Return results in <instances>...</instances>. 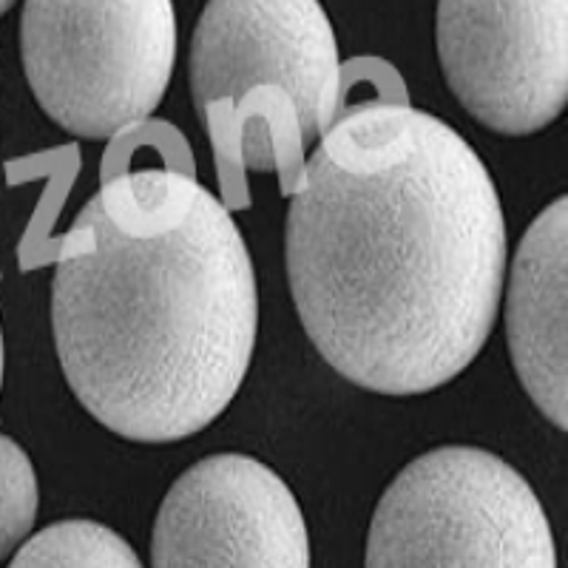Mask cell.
Instances as JSON below:
<instances>
[{
	"mask_svg": "<svg viewBox=\"0 0 568 568\" xmlns=\"http://www.w3.org/2000/svg\"><path fill=\"white\" fill-rule=\"evenodd\" d=\"M284 262L329 367L369 393L424 395L464 373L495 329L504 207L453 125L407 103H364L304 165Z\"/></svg>",
	"mask_w": 568,
	"mask_h": 568,
	"instance_id": "1",
	"label": "cell"
},
{
	"mask_svg": "<svg viewBox=\"0 0 568 568\" xmlns=\"http://www.w3.org/2000/svg\"><path fill=\"white\" fill-rule=\"evenodd\" d=\"M258 293L227 207L187 174L114 176L63 236L52 333L71 393L136 444H174L227 409L251 367Z\"/></svg>",
	"mask_w": 568,
	"mask_h": 568,
	"instance_id": "2",
	"label": "cell"
},
{
	"mask_svg": "<svg viewBox=\"0 0 568 568\" xmlns=\"http://www.w3.org/2000/svg\"><path fill=\"white\" fill-rule=\"evenodd\" d=\"M191 94L213 145L236 151L242 125L322 140L342 109V60L318 0H207L191 40Z\"/></svg>",
	"mask_w": 568,
	"mask_h": 568,
	"instance_id": "3",
	"label": "cell"
},
{
	"mask_svg": "<svg viewBox=\"0 0 568 568\" xmlns=\"http://www.w3.org/2000/svg\"><path fill=\"white\" fill-rule=\"evenodd\" d=\"M364 568H557V546L515 466L478 446H440L387 486Z\"/></svg>",
	"mask_w": 568,
	"mask_h": 568,
	"instance_id": "4",
	"label": "cell"
},
{
	"mask_svg": "<svg viewBox=\"0 0 568 568\" xmlns=\"http://www.w3.org/2000/svg\"><path fill=\"white\" fill-rule=\"evenodd\" d=\"M20 58L40 109L83 140L140 125L176 63L174 0H27Z\"/></svg>",
	"mask_w": 568,
	"mask_h": 568,
	"instance_id": "5",
	"label": "cell"
},
{
	"mask_svg": "<svg viewBox=\"0 0 568 568\" xmlns=\"http://www.w3.org/2000/svg\"><path fill=\"white\" fill-rule=\"evenodd\" d=\"M444 78L480 125L549 129L568 103V0H438Z\"/></svg>",
	"mask_w": 568,
	"mask_h": 568,
	"instance_id": "6",
	"label": "cell"
},
{
	"mask_svg": "<svg viewBox=\"0 0 568 568\" xmlns=\"http://www.w3.org/2000/svg\"><path fill=\"white\" fill-rule=\"evenodd\" d=\"M151 568H311V535L271 466L240 453L207 455L162 497Z\"/></svg>",
	"mask_w": 568,
	"mask_h": 568,
	"instance_id": "7",
	"label": "cell"
},
{
	"mask_svg": "<svg viewBox=\"0 0 568 568\" xmlns=\"http://www.w3.org/2000/svg\"><path fill=\"white\" fill-rule=\"evenodd\" d=\"M566 271L568 200L560 196L526 227L506 293L511 364L526 395L557 429L568 426Z\"/></svg>",
	"mask_w": 568,
	"mask_h": 568,
	"instance_id": "8",
	"label": "cell"
},
{
	"mask_svg": "<svg viewBox=\"0 0 568 568\" xmlns=\"http://www.w3.org/2000/svg\"><path fill=\"white\" fill-rule=\"evenodd\" d=\"M9 568H142L125 537L94 520H60L29 537Z\"/></svg>",
	"mask_w": 568,
	"mask_h": 568,
	"instance_id": "9",
	"label": "cell"
},
{
	"mask_svg": "<svg viewBox=\"0 0 568 568\" xmlns=\"http://www.w3.org/2000/svg\"><path fill=\"white\" fill-rule=\"evenodd\" d=\"M38 509V471L23 446L0 433V560L29 540Z\"/></svg>",
	"mask_w": 568,
	"mask_h": 568,
	"instance_id": "10",
	"label": "cell"
},
{
	"mask_svg": "<svg viewBox=\"0 0 568 568\" xmlns=\"http://www.w3.org/2000/svg\"><path fill=\"white\" fill-rule=\"evenodd\" d=\"M0 387H3V333H0Z\"/></svg>",
	"mask_w": 568,
	"mask_h": 568,
	"instance_id": "11",
	"label": "cell"
},
{
	"mask_svg": "<svg viewBox=\"0 0 568 568\" xmlns=\"http://www.w3.org/2000/svg\"><path fill=\"white\" fill-rule=\"evenodd\" d=\"M12 3H14V0H0V18H3L9 9H12Z\"/></svg>",
	"mask_w": 568,
	"mask_h": 568,
	"instance_id": "12",
	"label": "cell"
}]
</instances>
